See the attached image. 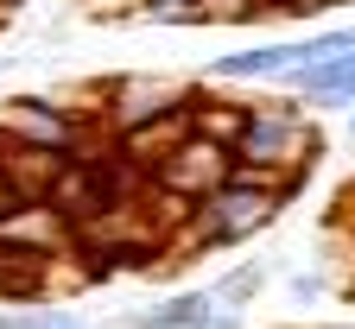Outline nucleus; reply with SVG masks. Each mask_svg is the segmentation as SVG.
<instances>
[{"label": "nucleus", "mask_w": 355, "mask_h": 329, "mask_svg": "<svg viewBox=\"0 0 355 329\" xmlns=\"http://www.w3.org/2000/svg\"><path fill=\"white\" fill-rule=\"evenodd\" d=\"M318 152H324V139H318V127L304 121L298 102H266V108H254L248 133L235 139V165H241V171H260V177H273L286 197L311 177Z\"/></svg>", "instance_id": "obj_1"}, {"label": "nucleus", "mask_w": 355, "mask_h": 329, "mask_svg": "<svg viewBox=\"0 0 355 329\" xmlns=\"http://www.w3.org/2000/svg\"><path fill=\"white\" fill-rule=\"evenodd\" d=\"M279 209H286V190H279V184L235 165V177L222 184V190H209V197L184 215V234H191V241H203V247H235V241H254V234L273 222Z\"/></svg>", "instance_id": "obj_2"}, {"label": "nucleus", "mask_w": 355, "mask_h": 329, "mask_svg": "<svg viewBox=\"0 0 355 329\" xmlns=\"http://www.w3.org/2000/svg\"><path fill=\"white\" fill-rule=\"evenodd\" d=\"M0 139L7 146H32V152H58V159H96L114 146V133L96 146V127H89L70 102H51V96H19L0 108Z\"/></svg>", "instance_id": "obj_3"}, {"label": "nucleus", "mask_w": 355, "mask_h": 329, "mask_svg": "<svg viewBox=\"0 0 355 329\" xmlns=\"http://www.w3.org/2000/svg\"><path fill=\"white\" fill-rule=\"evenodd\" d=\"M229 177H235V152H229V146H216V139H203V133H191L171 159L153 165V190L184 197V203H203V197L222 190Z\"/></svg>", "instance_id": "obj_4"}, {"label": "nucleus", "mask_w": 355, "mask_h": 329, "mask_svg": "<svg viewBox=\"0 0 355 329\" xmlns=\"http://www.w3.org/2000/svg\"><path fill=\"white\" fill-rule=\"evenodd\" d=\"M76 247V222L51 197H26L0 215V254H26V260H58Z\"/></svg>", "instance_id": "obj_5"}, {"label": "nucleus", "mask_w": 355, "mask_h": 329, "mask_svg": "<svg viewBox=\"0 0 355 329\" xmlns=\"http://www.w3.org/2000/svg\"><path fill=\"white\" fill-rule=\"evenodd\" d=\"M184 102H191V82H171V76H114L102 89V121L121 139V133L146 127V121H159L171 108H184Z\"/></svg>", "instance_id": "obj_6"}, {"label": "nucleus", "mask_w": 355, "mask_h": 329, "mask_svg": "<svg viewBox=\"0 0 355 329\" xmlns=\"http://www.w3.org/2000/svg\"><path fill=\"white\" fill-rule=\"evenodd\" d=\"M298 64H304V38H279L260 51H222L209 64V82H286Z\"/></svg>", "instance_id": "obj_7"}, {"label": "nucleus", "mask_w": 355, "mask_h": 329, "mask_svg": "<svg viewBox=\"0 0 355 329\" xmlns=\"http://www.w3.org/2000/svg\"><path fill=\"white\" fill-rule=\"evenodd\" d=\"M286 82L311 108H343V102H355V51H343L330 64H311V70H292Z\"/></svg>", "instance_id": "obj_8"}, {"label": "nucleus", "mask_w": 355, "mask_h": 329, "mask_svg": "<svg viewBox=\"0 0 355 329\" xmlns=\"http://www.w3.org/2000/svg\"><path fill=\"white\" fill-rule=\"evenodd\" d=\"M191 114H197V133H203V139H216V146L235 152V139H241L248 121H254V102H229V96L197 89V96H191Z\"/></svg>", "instance_id": "obj_9"}, {"label": "nucleus", "mask_w": 355, "mask_h": 329, "mask_svg": "<svg viewBox=\"0 0 355 329\" xmlns=\"http://www.w3.org/2000/svg\"><path fill=\"white\" fill-rule=\"evenodd\" d=\"M216 304H222L216 292H178V298H165L159 310H140V317H133V329H197Z\"/></svg>", "instance_id": "obj_10"}, {"label": "nucleus", "mask_w": 355, "mask_h": 329, "mask_svg": "<svg viewBox=\"0 0 355 329\" xmlns=\"http://www.w3.org/2000/svg\"><path fill=\"white\" fill-rule=\"evenodd\" d=\"M133 13L159 26H203V0H133Z\"/></svg>", "instance_id": "obj_11"}, {"label": "nucleus", "mask_w": 355, "mask_h": 329, "mask_svg": "<svg viewBox=\"0 0 355 329\" xmlns=\"http://www.w3.org/2000/svg\"><path fill=\"white\" fill-rule=\"evenodd\" d=\"M266 7H273V0H203V26H248Z\"/></svg>", "instance_id": "obj_12"}, {"label": "nucleus", "mask_w": 355, "mask_h": 329, "mask_svg": "<svg viewBox=\"0 0 355 329\" xmlns=\"http://www.w3.org/2000/svg\"><path fill=\"white\" fill-rule=\"evenodd\" d=\"M254 292H260V266H241V272H229V278L216 285L222 304H229V298H254Z\"/></svg>", "instance_id": "obj_13"}, {"label": "nucleus", "mask_w": 355, "mask_h": 329, "mask_svg": "<svg viewBox=\"0 0 355 329\" xmlns=\"http://www.w3.org/2000/svg\"><path fill=\"white\" fill-rule=\"evenodd\" d=\"M197 329H235V317H229V310H209V317H203Z\"/></svg>", "instance_id": "obj_14"}, {"label": "nucleus", "mask_w": 355, "mask_h": 329, "mask_svg": "<svg viewBox=\"0 0 355 329\" xmlns=\"http://www.w3.org/2000/svg\"><path fill=\"white\" fill-rule=\"evenodd\" d=\"M38 329H76V323H38Z\"/></svg>", "instance_id": "obj_15"}, {"label": "nucleus", "mask_w": 355, "mask_h": 329, "mask_svg": "<svg viewBox=\"0 0 355 329\" xmlns=\"http://www.w3.org/2000/svg\"><path fill=\"white\" fill-rule=\"evenodd\" d=\"M273 7H298V0H273Z\"/></svg>", "instance_id": "obj_16"}, {"label": "nucleus", "mask_w": 355, "mask_h": 329, "mask_svg": "<svg viewBox=\"0 0 355 329\" xmlns=\"http://www.w3.org/2000/svg\"><path fill=\"white\" fill-rule=\"evenodd\" d=\"M108 7H133V0H108Z\"/></svg>", "instance_id": "obj_17"}, {"label": "nucleus", "mask_w": 355, "mask_h": 329, "mask_svg": "<svg viewBox=\"0 0 355 329\" xmlns=\"http://www.w3.org/2000/svg\"><path fill=\"white\" fill-rule=\"evenodd\" d=\"M349 139H355V114H349Z\"/></svg>", "instance_id": "obj_18"}]
</instances>
